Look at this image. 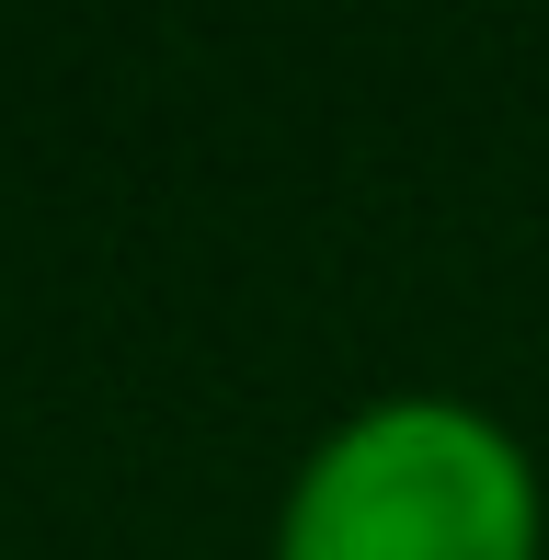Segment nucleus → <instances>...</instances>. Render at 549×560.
<instances>
[{"label": "nucleus", "instance_id": "1", "mask_svg": "<svg viewBox=\"0 0 549 560\" xmlns=\"http://www.w3.org/2000/svg\"><path fill=\"white\" fill-rule=\"evenodd\" d=\"M538 469L481 400H366L297 457L274 560H538Z\"/></svg>", "mask_w": 549, "mask_h": 560}]
</instances>
